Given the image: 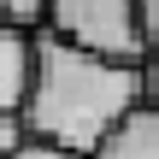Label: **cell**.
<instances>
[{"mask_svg": "<svg viewBox=\"0 0 159 159\" xmlns=\"http://www.w3.org/2000/svg\"><path fill=\"white\" fill-rule=\"evenodd\" d=\"M136 106H142V65H112L59 35L35 41V77L18 106V124L30 142L89 159Z\"/></svg>", "mask_w": 159, "mask_h": 159, "instance_id": "cell-1", "label": "cell"}, {"mask_svg": "<svg viewBox=\"0 0 159 159\" xmlns=\"http://www.w3.org/2000/svg\"><path fill=\"white\" fill-rule=\"evenodd\" d=\"M47 35L100 53L112 65H148L142 30H136V0H47Z\"/></svg>", "mask_w": 159, "mask_h": 159, "instance_id": "cell-2", "label": "cell"}, {"mask_svg": "<svg viewBox=\"0 0 159 159\" xmlns=\"http://www.w3.org/2000/svg\"><path fill=\"white\" fill-rule=\"evenodd\" d=\"M30 77H35V41L24 30H0V112L6 118H18Z\"/></svg>", "mask_w": 159, "mask_h": 159, "instance_id": "cell-3", "label": "cell"}, {"mask_svg": "<svg viewBox=\"0 0 159 159\" xmlns=\"http://www.w3.org/2000/svg\"><path fill=\"white\" fill-rule=\"evenodd\" d=\"M89 159H159V112L153 106H136Z\"/></svg>", "mask_w": 159, "mask_h": 159, "instance_id": "cell-4", "label": "cell"}, {"mask_svg": "<svg viewBox=\"0 0 159 159\" xmlns=\"http://www.w3.org/2000/svg\"><path fill=\"white\" fill-rule=\"evenodd\" d=\"M47 24V0H0V30H35Z\"/></svg>", "mask_w": 159, "mask_h": 159, "instance_id": "cell-5", "label": "cell"}, {"mask_svg": "<svg viewBox=\"0 0 159 159\" xmlns=\"http://www.w3.org/2000/svg\"><path fill=\"white\" fill-rule=\"evenodd\" d=\"M136 30H142L148 59H159V0H136Z\"/></svg>", "mask_w": 159, "mask_h": 159, "instance_id": "cell-6", "label": "cell"}, {"mask_svg": "<svg viewBox=\"0 0 159 159\" xmlns=\"http://www.w3.org/2000/svg\"><path fill=\"white\" fill-rule=\"evenodd\" d=\"M6 159H83V153H65V148H47V142H30V136H24Z\"/></svg>", "mask_w": 159, "mask_h": 159, "instance_id": "cell-7", "label": "cell"}, {"mask_svg": "<svg viewBox=\"0 0 159 159\" xmlns=\"http://www.w3.org/2000/svg\"><path fill=\"white\" fill-rule=\"evenodd\" d=\"M142 106H153V112H159V59L142 65Z\"/></svg>", "mask_w": 159, "mask_h": 159, "instance_id": "cell-8", "label": "cell"}, {"mask_svg": "<svg viewBox=\"0 0 159 159\" xmlns=\"http://www.w3.org/2000/svg\"><path fill=\"white\" fill-rule=\"evenodd\" d=\"M18 142H24V124H18V118H6V112H0V159L12 153V148H18Z\"/></svg>", "mask_w": 159, "mask_h": 159, "instance_id": "cell-9", "label": "cell"}]
</instances>
